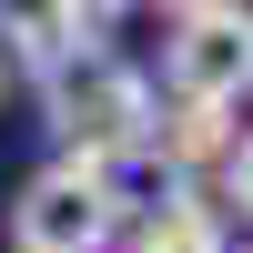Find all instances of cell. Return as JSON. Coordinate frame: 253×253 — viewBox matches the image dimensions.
<instances>
[{
  "mask_svg": "<svg viewBox=\"0 0 253 253\" xmlns=\"http://www.w3.org/2000/svg\"><path fill=\"white\" fill-rule=\"evenodd\" d=\"M132 253H223V223H213V203L193 182H162L132 213Z\"/></svg>",
  "mask_w": 253,
  "mask_h": 253,
  "instance_id": "obj_4",
  "label": "cell"
},
{
  "mask_svg": "<svg viewBox=\"0 0 253 253\" xmlns=\"http://www.w3.org/2000/svg\"><path fill=\"white\" fill-rule=\"evenodd\" d=\"M223 203H243V213H253V132H243V152L223 162Z\"/></svg>",
  "mask_w": 253,
  "mask_h": 253,
  "instance_id": "obj_6",
  "label": "cell"
},
{
  "mask_svg": "<svg viewBox=\"0 0 253 253\" xmlns=\"http://www.w3.org/2000/svg\"><path fill=\"white\" fill-rule=\"evenodd\" d=\"M122 223H132L122 182L101 172V162H71V152H61L51 172H31L20 203H10V243L20 253H101Z\"/></svg>",
  "mask_w": 253,
  "mask_h": 253,
  "instance_id": "obj_2",
  "label": "cell"
},
{
  "mask_svg": "<svg viewBox=\"0 0 253 253\" xmlns=\"http://www.w3.org/2000/svg\"><path fill=\"white\" fill-rule=\"evenodd\" d=\"M162 81H172V101H223V112H233L243 81H253V10H233V0L172 10V31H162Z\"/></svg>",
  "mask_w": 253,
  "mask_h": 253,
  "instance_id": "obj_3",
  "label": "cell"
},
{
  "mask_svg": "<svg viewBox=\"0 0 253 253\" xmlns=\"http://www.w3.org/2000/svg\"><path fill=\"white\" fill-rule=\"evenodd\" d=\"M51 132L71 142V162H101L112 172L122 152H152L162 142V101H152V81L132 71V61H81V71H61L51 81Z\"/></svg>",
  "mask_w": 253,
  "mask_h": 253,
  "instance_id": "obj_1",
  "label": "cell"
},
{
  "mask_svg": "<svg viewBox=\"0 0 253 253\" xmlns=\"http://www.w3.org/2000/svg\"><path fill=\"white\" fill-rule=\"evenodd\" d=\"M152 152L172 162V182H182V172H203V162H233L243 142H233V112H223V101H162V142Z\"/></svg>",
  "mask_w": 253,
  "mask_h": 253,
  "instance_id": "obj_5",
  "label": "cell"
}]
</instances>
